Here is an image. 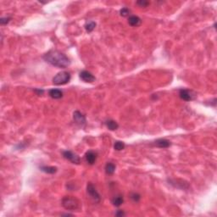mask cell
Listing matches in <instances>:
<instances>
[{
    "instance_id": "5b68a950",
    "label": "cell",
    "mask_w": 217,
    "mask_h": 217,
    "mask_svg": "<svg viewBox=\"0 0 217 217\" xmlns=\"http://www.w3.org/2000/svg\"><path fill=\"white\" fill-rule=\"evenodd\" d=\"M63 157L65 159H66L68 160H70L71 163L73 164H76L78 165L81 163V159L80 157L75 154V153L71 152V151H69V150H66V151H64L63 152Z\"/></svg>"
},
{
    "instance_id": "277c9868",
    "label": "cell",
    "mask_w": 217,
    "mask_h": 217,
    "mask_svg": "<svg viewBox=\"0 0 217 217\" xmlns=\"http://www.w3.org/2000/svg\"><path fill=\"white\" fill-rule=\"evenodd\" d=\"M87 192L88 195L91 197V198L93 201H95L96 203L100 202V198H100V195H99V194L98 193V191L96 190L93 184L91 183V182H89V183L87 184Z\"/></svg>"
},
{
    "instance_id": "8fae6325",
    "label": "cell",
    "mask_w": 217,
    "mask_h": 217,
    "mask_svg": "<svg viewBox=\"0 0 217 217\" xmlns=\"http://www.w3.org/2000/svg\"><path fill=\"white\" fill-rule=\"evenodd\" d=\"M128 23L131 26H138L142 23V20L136 16H131L128 18Z\"/></svg>"
},
{
    "instance_id": "603a6c76",
    "label": "cell",
    "mask_w": 217,
    "mask_h": 217,
    "mask_svg": "<svg viewBox=\"0 0 217 217\" xmlns=\"http://www.w3.org/2000/svg\"><path fill=\"white\" fill-rule=\"evenodd\" d=\"M125 215H126V214L124 213L123 210H118V211L115 213V215H116V216H124Z\"/></svg>"
},
{
    "instance_id": "2e32d148",
    "label": "cell",
    "mask_w": 217,
    "mask_h": 217,
    "mask_svg": "<svg viewBox=\"0 0 217 217\" xmlns=\"http://www.w3.org/2000/svg\"><path fill=\"white\" fill-rule=\"evenodd\" d=\"M115 165L113 164V163H107L106 166H105V172H106L107 175H112V174L114 173L115 171Z\"/></svg>"
},
{
    "instance_id": "6da1fadb",
    "label": "cell",
    "mask_w": 217,
    "mask_h": 217,
    "mask_svg": "<svg viewBox=\"0 0 217 217\" xmlns=\"http://www.w3.org/2000/svg\"><path fill=\"white\" fill-rule=\"evenodd\" d=\"M43 58L47 63L60 69H65L71 65L70 59L59 50H50L46 53Z\"/></svg>"
},
{
    "instance_id": "4fadbf2b",
    "label": "cell",
    "mask_w": 217,
    "mask_h": 217,
    "mask_svg": "<svg viewBox=\"0 0 217 217\" xmlns=\"http://www.w3.org/2000/svg\"><path fill=\"white\" fill-rule=\"evenodd\" d=\"M105 125L108 127V129H110V131L117 130L119 127L118 123L116 122L115 121H114V120H108V121H106Z\"/></svg>"
},
{
    "instance_id": "e0dca14e",
    "label": "cell",
    "mask_w": 217,
    "mask_h": 217,
    "mask_svg": "<svg viewBox=\"0 0 217 217\" xmlns=\"http://www.w3.org/2000/svg\"><path fill=\"white\" fill-rule=\"evenodd\" d=\"M95 26H96V23H95L94 21H93V20L87 21V23L85 24V26H84V27H85V29H86V31H87L88 33H90V32H93V31L95 29Z\"/></svg>"
},
{
    "instance_id": "ffe728a7",
    "label": "cell",
    "mask_w": 217,
    "mask_h": 217,
    "mask_svg": "<svg viewBox=\"0 0 217 217\" xmlns=\"http://www.w3.org/2000/svg\"><path fill=\"white\" fill-rule=\"evenodd\" d=\"M137 4L140 7H147L149 4V2L146 1V0H139L137 2Z\"/></svg>"
},
{
    "instance_id": "ba28073f",
    "label": "cell",
    "mask_w": 217,
    "mask_h": 217,
    "mask_svg": "<svg viewBox=\"0 0 217 217\" xmlns=\"http://www.w3.org/2000/svg\"><path fill=\"white\" fill-rule=\"evenodd\" d=\"M73 120L77 125L81 126H83L86 124V117L85 115L81 113L80 111L76 110L73 113Z\"/></svg>"
},
{
    "instance_id": "52a82bcc",
    "label": "cell",
    "mask_w": 217,
    "mask_h": 217,
    "mask_svg": "<svg viewBox=\"0 0 217 217\" xmlns=\"http://www.w3.org/2000/svg\"><path fill=\"white\" fill-rule=\"evenodd\" d=\"M79 76H80V79L82 80L84 82L92 83L95 80H96L94 75H93L91 72H89V71H81L79 74Z\"/></svg>"
},
{
    "instance_id": "5bb4252c",
    "label": "cell",
    "mask_w": 217,
    "mask_h": 217,
    "mask_svg": "<svg viewBox=\"0 0 217 217\" xmlns=\"http://www.w3.org/2000/svg\"><path fill=\"white\" fill-rule=\"evenodd\" d=\"M40 170L47 174H54L57 172V167L54 166H40Z\"/></svg>"
},
{
    "instance_id": "8992f818",
    "label": "cell",
    "mask_w": 217,
    "mask_h": 217,
    "mask_svg": "<svg viewBox=\"0 0 217 217\" xmlns=\"http://www.w3.org/2000/svg\"><path fill=\"white\" fill-rule=\"evenodd\" d=\"M179 96L181 99L185 101H191L196 98V94L192 90H188V89H181L179 91Z\"/></svg>"
},
{
    "instance_id": "7a4b0ae2",
    "label": "cell",
    "mask_w": 217,
    "mask_h": 217,
    "mask_svg": "<svg viewBox=\"0 0 217 217\" xmlns=\"http://www.w3.org/2000/svg\"><path fill=\"white\" fill-rule=\"evenodd\" d=\"M62 205L65 209L73 211L79 208V201L74 197L65 196L62 199Z\"/></svg>"
},
{
    "instance_id": "ac0fdd59",
    "label": "cell",
    "mask_w": 217,
    "mask_h": 217,
    "mask_svg": "<svg viewBox=\"0 0 217 217\" xmlns=\"http://www.w3.org/2000/svg\"><path fill=\"white\" fill-rule=\"evenodd\" d=\"M125 147H126L125 143L121 142V141H115V142H114V149L116 150V151H121V150L124 149Z\"/></svg>"
},
{
    "instance_id": "7402d4cb",
    "label": "cell",
    "mask_w": 217,
    "mask_h": 217,
    "mask_svg": "<svg viewBox=\"0 0 217 217\" xmlns=\"http://www.w3.org/2000/svg\"><path fill=\"white\" fill-rule=\"evenodd\" d=\"M10 20H11L10 17H3V18L0 19V24L1 25H6V24H8Z\"/></svg>"
},
{
    "instance_id": "cb8c5ba5",
    "label": "cell",
    "mask_w": 217,
    "mask_h": 217,
    "mask_svg": "<svg viewBox=\"0 0 217 217\" xmlns=\"http://www.w3.org/2000/svg\"><path fill=\"white\" fill-rule=\"evenodd\" d=\"M35 92L36 93H37L38 95H41L44 93V90H40V89H36Z\"/></svg>"
},
{
    "instance_id": "d6986e66",
    "label": "cell",
    "mask_w": 217,
    "mask_h": 217,
    "mask_svg": "<svg viewBox=\"0 0 217 217\" xmlns=\"http://www.w3.org/2000/svg\"><path fill=\"white\" fill-rule=\"evenodd\" d=\"M130 13H131V10L128 8H126V7H124V8H122L121 10H120V14H121V16H123V17L128 16L129 15H130Z\"/></svg>"
},
{
    "instance_id": "3957f363",
    "label": "cell",
    "mask_w": 217,
    "mask_h": 217,
    "mask_svg": "<svg viewBox=\"0 0 217 217\" xmlns=\"http://www.w3.org/2000/svg\"><path fill=\"white\" fill-rule=\"evenodd\" d=\"M71 74L68 71H61L53 78V83L57 86L65 85L71 81Z\"/></svg>"
},
{
    "instance_id": "30bf717a",
    "label": "cell",
    "mask_w": 217,
    "mask_h": 217,
    "mask_svg": "<svg viewBox=\"0 0 217 217\" xmlns=\"http://www.w3.org/2000/svg\"><path fill=\"white\" fill-rule=\"evenodd\" d=\"M154 145L158 147V148H160V149H167V148H169L171 145V143H170L169 140L160 138V139H158V140H156L154 142Z\"/></svg>"
},
{
    "instance_id": "44dd1931",
    "label": "cell",
    "mask_w": 217,
    "mask_h": 217,
    "mask_svg": "<svg viewBox=\"0 0 217 217\" xmlns=\"http://www.w3.org/2000/svg\"><path fill=\"white\" fill-rule=\"evenodd\" d=\"M131 198L132 199V201L134 202H138L139 200H140V198H141V196L139 195L138 194H136V193H133V194H131Z\"/></svg>"
},
{
    "instance_id": "7c38bea8",
    "label": "cell",
    "mask_w": 217,
    "mask_h": 217,
    "mask_svg": "<svg viewBox=\"0 0 217 217\" xmlns=\"http://www.w3.org/2000/svg\"><path fill=\"white\" fill-rule=\"evenodd\" d=\"M48 94H49V96L51 97L52 99H61V98L63 97V93H62V91L59 90V89H55V88L49 90Z\"/></svg>"
},
{
    "instance_id": "9a60e30c",
    "label": "cell",
    "mask_w": 217,
    "mask_h": 217,
    "mask_svg": "<svg viewBox=\"0 0 217 217\" xmlns=\"http://www.w3.org/2000/svg\"><path fill=\"white\" fill-rule=\"evenodd\" d=\"M124 203V198L122 195H117L113 198L112 199V204L115 207H120Z\"/></svg>"
},
{
    "instance_id": "9c48e42d",
    "label": "cell",
    "mask_w": 217,
    "mask_h": 217,
    "mask_svg": "<svg viewBox=\"0 0 217 217\" xmlns=\"http://www.w3.org/2000/svg\"><path fill=\"white\" fill-rule=\"evenodd\" d=\"M85 159L87 164L89 165H93L97 159V153H95L93 150H89L85 154Z\"/></svg>"
}]
</instances>
